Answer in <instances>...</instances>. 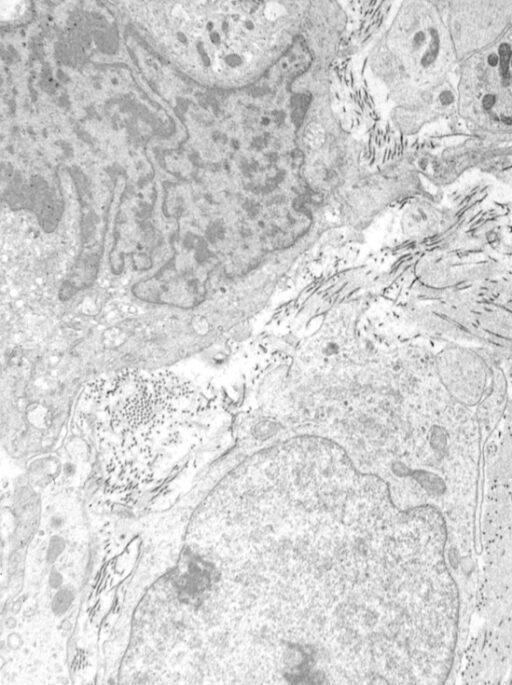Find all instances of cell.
Segmentation results:
<instances>
[{
    "instance_id": "1",
    "label": "cell",
    "mask_w": 512,
    "mask_h": 685,
    "mask_svg": "<svg viewBox=\"0 0 512 685\" xmlns=\"http://www.w3.org/2000/svg\"><path fill=\"white\" fill-rule=\"evenodd\" d=\"M99 433L108 443L147 449L168 439L188 419V384L167 373L125 371L97 381L92 390ZM141 450V447H140Z\"/></svg>"
},
{
    "instance_id": "2",
    "label": "cell",
    "mask_w": 512,
    "mask_h": 685,
    "mask_svg": "<svg viewBox=\"0 0 512 685\" xmlns=\"http://www.w3.org/2000/svg\"><path fill=\"white\" fill-rule=\"evenodd\" d=\"M74 596L75 593L72 588L67 586L61 587L55 594L52 602V609L54 613L57 615L64 614L69 609Z\"/></svg>"
},
{
    "instance_id": "3",
    "label": "cell",
    "mask_w": 512,
    "mask_h": 685,
    "mask_svg": "<svg viewBox=\"0 0 512 685\" xmlns=\"http://www.w3.org/2000/svg\"><path fill=\"white\" fill-rule=\"evenodd\" d=\"M64 541L60 537H53L50 540L47 550V561L54 562L64 549Z\"/></svg>"
},
{
    "instance_id": "4",
    "label": "cell",
    "mask_w": 512,
    "mask_h": 685,
    "mask_svg": "<svg viewBox=\"0 0 512 685\" xmlns=\"http://www.w3.org/2000/svg\"><path fill=\"white\" fill-rule=\"evenodd\" d=\"M62 576L56 570H53L49 576V584L53 588H58L62 584Z\"/></svg>"
}]
</instances>
